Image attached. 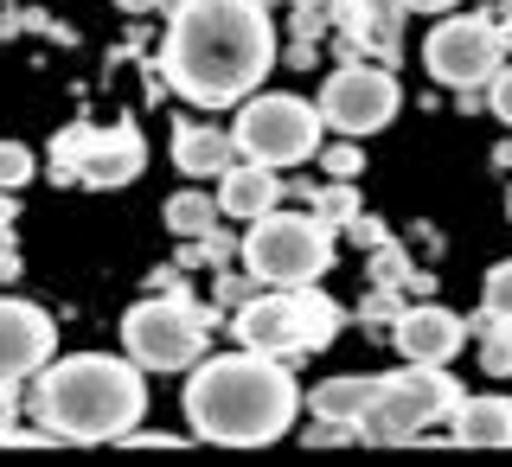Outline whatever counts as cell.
<instances>
[{"instance_id": "26", "label": "cell", "mask_w": 512, "mask_h": 467, "mask_svg": "<svg viewBox=\"0 0 512 467\" xmlns=\"http://www.w3.org/2000/svg\"><path fill=\"white\" fill-rule=\"evenodd\" d=\"M404 308H397V295L378 282V295H365V327H384V320H397Z\"/></svg>"}, {"instance_id": "30", "label": "cell", "mask_w": 512, "mask_h": 467, "mask_svg": "<svg viewBox=\"0 0 512 467\" xmlns=\"http://www.w3.org/2000/svg\"><path fill=\"white\" fill-rule=\"evenodd\" d=\"M404 7H410V13H448L455 0H404Z\"/></svg>"}, {"instance_id": "13", "label": "cell", "mask_w": 512, "mask_h": 467, "mask_svg": "<svg viewBox=\"0 0 512 467\" xmlns=\"http://www.w3.org/2000/svg\"><path fill=\"white\" fill-rule=\"evenodd\" d=\"M141 167H148V148H141V135L128 122L103 128V135L90 128L84 154H77V180H84V186H128Z\"/></svg>"}, {"instance_id": "5", "label": "cell", "mask_w": 512, "mask_h": 467, "mask_svg": "<svg viewBox=\"0 0 512 467\" xmlns=\"http://www.w3.org/2000/svg\"><path fill=\"white\" fill-rule=\"evenodd\" d=\"M244 269L256 282H269V288L320 282L333 269V231L320 218L276 212V205H269V212L250 218V231H244Z\"/></svg>"}, {"instance_id": "18", "label": "cell", "mask_w": 512, "mask_h": 467, "mask_svg": "<svg viewBox=\"0 0 512 467\" xmlns=\"http://www.w3.org/2000/svg\"><path fill=\"white\" fill-rule=\"evenodd\" d=\"M160 218H167V231H180V237H205V231H218V199H205V192H173Z\"/></svg>"}, {"instance_id": "23", "label": "cell", "mask_w": 512, "mask_h": 467, "mask_svg": "<svg viewBox=\"0 0 512 467\" xmlns=\"http://www.w3.org/2000/svg\"><path fill=\"white\" fill-rule=\"evenodd\" d=\"M487 314H493V320H506V327H512V263L487 269Z\"/></svg>"}, {"instance_id": "10", "label": "cell", "mask_w": 512, "mask_h": 467, "mask_svg": "<svg viewBox=\"0 0 512 467\" xmlns=\"http://www.w3.org/2000/svg\"><path fill=\"white\" fill-rule=\"evenodd\" d=\"M500 32H493V20H480V13H455V20H442L436 32H429L423 45V64L429 77L448 90H480L493 84V71H500Z\"/></svg>"}, {"instance_id": "1", "label": "cell", "mask_w": 512, "mask_h": 467, "mask_svg": "<svg viewBox=\"0 0 512 467\" xmlns=\"http://www.w3.org/2000/svg\"><path fill=\"white\" fill-rule=\"evenodd\" d=\"M160 64L186 103H244L276 64V26H269L263 0H180Z\"/></svg>"}, {"instance_id": "12", "label": "cell", "mask_w": 512, "mask_h": 467, "mask_svg": "<svg viewBox=\"0 0 512 467\" xmlns=\"http://www.w3.org/2000/svg\"><path fill=\"white\" fill-rule=\"evenodd\" d=\"M391 327H397V352H404L410 365H448L461 346H468V320L448 314V308H436V301L404 308Z\"/></svg>"}, {"instance_id": "19", "label": "cell", "mask_w": 512, "mask_h": 467, "mask_svg": "<svg viewBox=\"0 0 512 467\" xmlns=\"http://www.w3.org/2000/svg\"><path fill=\"white\" fill-rule=\"evenodd\" d=\"M359 192H352V180H333L327 192H314V218L327 224V231H346V218H359Z\"/></svg>"}, {"instance_id": "31", "label": "cell", "mask_w": 512, "mask_h": 467, "mask_svg": "<svg viewBox=\"0 0 512 467\" xmlns=\"http://www.w3.org/2000/svg\"><path fill=\"white\" fill-rule=\"evenodd\" d=\"M116 7H122V13H154L160 0H116Z\"/></svg>"}, {"instance_id": "7", "label": "cell", "mask_w": 512, "mask_h": 467, "mask_svg": "<svg viewBox=\"0 0 512 467\" xmlns=\"http://www.w3.org/2000/svg\"><path fill=\"white\" fill-rule=\"evenodd\" d=\"M231 148L244 160H263V167H295L320 148V109L301 96H244Z\"/></svg>"}, {"instance_id": "28", "label": "cell", "mask_w": 512, "mask_h": 467, "mask_svg": "<svg viewBox=\"0 0 512 467\" xmlns=\"http://www.w3.org/2000/svg\"><path fill=\"white\" fill-rule=\"evenodd\" d=\"M493 116L512 128V71H493Z\"/></svg>"}, {"instance_id": "2", "label": "cell", "mask_w": 512, "mask_h": 467, "mask_svg": "<svg viewBox=\"0 0 512 467\" xmlns=\"http://www.w3.org/2000/svg\"><path fill=\"white\" fill-rule=\"evenodd\" d=\"M301 410L295 378L282 372V359L269 352H224V359H199V372L186 378V423L199 442L218 448H263L288 436Z\"/></svg>"}, {"instance_id": "16", "label": "cell", "mask_w": 512, "mask_h": 467, "mask_svg": "<svg viewBox=\"0 0 512 467\" xmlns=\"http://www.w3.org/2000/svg\"><path fill=\"white\" fill-rule=\"evenodd\" d=\"M455 442L468 448H512V397H461Z\"/></svg>"}, {"instance_id": "24", "label": "cell", "mask_w": 512, "mask_h": 467, "mask_svg": "<svg viewBox=\"0 0 512 467\" xmlns=\"http://www.w3.org/2000/svg\"><path fill=\"white\" fill-rule=\"evenodd\" d=\"M320 167H327L333 180H359V167H365V160H359V148H352V135H346L340 148H327V154H320Z\"/></svg>"}, {"instance_id": "29", "label": "cell", "mask_w": 512, "mask_h": 467, "mask_svg": "<svg viewBox=\"0 0 512 467\" xmlns=\"http://www.w3.org/2000/svg\"><path fill=\"white\" fill-rule=\"evenodd\" d=\"M295 26H301V39H314V32L327 26V7H301V13H295Z\"/></svg>"}, {"instance_id": "15", "label": "cell", "mask_w": 512, "mask_h": 467, "mask_svg": "<svg viewBox=\"0 0 512 467\" xmlns=\"http://www.w3.org/2000/svg\"><path fill=\"white\" fill-rule=\"evenodd\" d=\"M378 391H384V378L352 372V378H327V384L308 397V404H314L320 423H340V429H352V436H359V423H365V410L378 404Z\"/></svg>"}, {"instance_id": "14", "label": "cell", "mask_w": 512, "mask_h": 467, "mask_svg": "<svg viewBox=\"0 0 512 467\" xmlns=\"http://www.w3.org/2000/svg\"><path fill=\"white\" fill-rule=\"evenodd\" d=\"M282 199V180H276V167H263V160H244V167H224L218 173V218H263L269 205Z\"/></svg>"}, {"instance_id": "21", "label": "cell", "mask_w": 512, "mask_h": 467, "mask_svg": "<svg viewBox=\"0 0 512 467\" xmlns=\"http://www.w3.org/2000/svg\"><path fill=\"white\" fill-rule=\"evenodd\" d=\"M487 372L493 378H512V327L487 314Z\"/></svg>"}, {"instance_id": "32", "label": "cell", "mask_w": 512, "mask_h": 467, "mask_svg": "<svg viewBox=\"0 0 512 467\" xmlns=\"http://www.w3.org/2000/svg\"><path fill=\"white\" fill-rule=\"evenodd\" d=\"M7 224H13V199H7V192H0V231H7Z\"/></svg>"}, {"instance_id": "11", "label": "cell", "mask_w": 512, "mask_h": 467, "mask_svg": "<svg viewBox=\"0 0 512 467\" xmlns=\"http://www.w3.org/2000/svg\"><path fill=\"white\" fill-rule=\"evenodd\" d=\"M52 352H58L52 314L32 308V301H0V378L20 384L26 372H39Z\"/></svg>"}, {"instance_id": "9", "label": "cell", "mask_w": 512, "mask_h": 467, "mask_svg": "<svg viewBox=\"0 0 512 467\" xmlns=\"http://www.w3.org/2000/svg\"><path fill=\"white\" fill-rule=\"evenodd\" d=\"M320 128H333V135H378V128H391V116L404 109V90H397V77L384 71V64H340V71L327 77V90H320Z\"/></svg>"}, {"instance_id": "3", "label": "cell", "mask_w": 512, "mask_h": 467, "mask_svg": "<svg viewBox=\"0 0 512 467\" xmlns=\"http://www.w3.org/2000/svg\"><path fill=\"white\" fill-rule=\"evenodd\" d=\"M39 416L58 442H122L148 416V378L135 359L109 352H71L58 365L45 359Z\"/></svg>"}, {"instance_id": "17", "label": "cell", "mask_w": 512, "mask_h": 467, "mask_svg": "<svg viewBox=\"0 0 512 467\" xmlns=\"http://www.w3.org/2000/svg\"><path fill=\"white\" fill-rule=\"evenodd\" d=\"M237 160L231 148V135H218V128H199V122H186L180 135H173V167L192 173V180H212V173H224Z\"/></svg>"}, {"instance_id": "27", "label": "cell", "mask_w": 512, "mask_h": 467, "mask_svg": "<svg viewBox=\"0 0 512 467\" xmlns=\"http://www.w3.org/2000/svg\"><path fill=\"white\" fill-rule=\"evenodd\" d=\"M346 231H352V244H365V250H378V244H384V224H378V218H365V212H359V218H346Z\"/></svg>"}, {"instance_id": "22", "label": "cell", "mask_w": 512, "mask_h": 467, "mask_svg": "<svg viewBox=\"0 0 512 467\" xmlns=\"http://www.w3.org/2000/svg\"><path fill=\"white\" fill-rule=\"evenodd\" d=\"M90 128H71V135L52 141V180H77V154H84Z\"/></svg>"}, {"instance_id": "25", "label": "cell", "mask_w": 512, "mask_h": 467, "mask_svg": "<svg viewBox=\"0 0 512 467\" xmlns=\"http://www.w3.org/2000/svg\"><path fill=\"white\" fill-rule=\"evenodd\" d=\"M372 276L384 288H397V282H410V263H404V250H391V244H378V263H372Z\"/></svg>"}, {"instance_id": "4", "label": "cell", "mask_w": 512, "mask_h": 467, "mask_svg": "<svg viewBox=\"0 0 512 467\" xmlns=\"http://www.w3.org/2000/svg\"><path fill=\"white\" fill-rule=\"evenodd\" d=\"M340 301H327L314 282L301 288H282V295H256L237 308V340L250 352H269V359H282V352H320L340 340Z\"/></svg>"}, {"instance_id": "8", "label": "cell", "mask_w": 512, "mask_h": 467, "mask_svg": "<svg viewBox=\"0 0 512 467\" xmlns=\"http://www.w3.org/2000/svg\"><path fill=\"white\" fill-rule=\"evenodd\" d=\"M461 391L455 378L442 372V365H410V372H391L378 391V404L365 410L359 436L372 442H423V423H436V416H455Z\"/></svg>"}, {"instance_id": "20", "label": "cell", "mask_w": 512, "mask_h": 467, "mask_svg": "<svg viewBox=\"0 0 512 467\" xmlns=\"http://www.w3.org/2000/svg\"><path fill=\"white\" fill-rule=\"evenodd\" d=\"M32 167H39V160H32L26 141H0V192L26 186V180H32Z\"/></svg>"}, {"instance_id": "6", "label": "cell", "mask_w": 512, "mask_h": 467, "mask_svg": "<svg viewBox=\"0 0 512 467\" xmlns=\"http://www.w3.org/2000/svg\"><path fill=\"white\" fill-rule=\"evenodd\" d=\"M205 333H212V320H205V308H192L186 295L135 301L122 320V346L141 372H186V365H199Z\"/></svg>"}, {"instance_id": "33", "label": "cell", "mask_w": 512, "mask_h": 467, "mask_svg": "<svg viewBox=\"0 0 512 467\" xmlns=\"http://www.w3.org/2000/svg\"><path fill=\"white\" fill-rule=\"evenodd\" d=\"M295 7H327V0H295Z\"/></svg>"}]
</instances>
